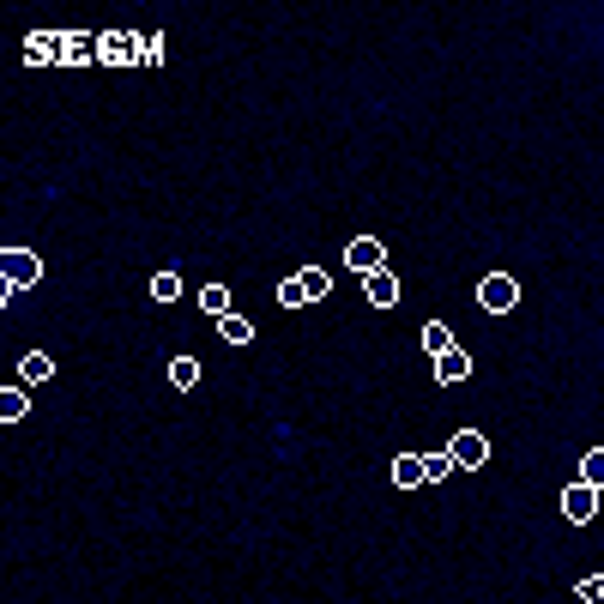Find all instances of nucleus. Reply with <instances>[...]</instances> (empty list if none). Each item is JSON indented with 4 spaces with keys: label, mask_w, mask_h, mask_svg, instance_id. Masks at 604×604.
I'll return each instance as SVG.
<instances>
[{
    "label": "nucleus",
    "mask_w": 604,
    "mask_h": 604,
    "mask_svg": "<svg viewBox=\"0 0 604 604\" xmlns=\"http://www.w3.org/2000/svg\"><path fill=\"white\" fill-rule=\"evenodd\" d=\"M218 333H224L230 345H248V339H254V321H242V315H224V321H218Z\"/></svg>",
    "instance_id": "obj_21"
},
{
    "label": "nucleus",
    "mask_w": 604,
    "mask_h": 604,
    "mask_svg": "<svg viewBox=\"0 0 604 604\" xmlns=\"http://www.w3.org/2000/svg\"><path fill=\"white\" fill-rule=\"evenodd\" d=\"M164 61V43L158 37H139V67H158Z\"/></svg>",
    "instance_id": "obj_24"
},
{
    "label": "nucleus",
    "mask_w": 604,
    "mask_h": 604,
    "mask_svg": "<svg viewBox=\"0 0 604 604\" xmlns=\"http://www.w3.org/2000/svg\"><path fill=\"white\" fill-rule=\"evenodd\" d=\"M592 514H598V490H592V484H580V478H574V484H568V490H562V520H574V526H586V520H592Z\"/></svg>",
    "instance_id": "obj_6"
},
{
    "label": "nucleus",
    "mask_w": 604,
    "mask_h": 604,
    "mask_svg": "<svg viewBox=\"0 0 604 604\" xmlns=\"http://www.w3.org/2000/svg\"><path fill=\"white\" fill-rule=\"evenodd\" d=\"M200 309L224 321V315H230V290H224V284H206V290H200Z\"/></svg>",
    "instance_id": "obj_20"
},
{
    "label": "nucleus",
    "mask_w": 604,
    "mask_h": 604,
    "mask_svg": "<svg viewBox=\"0 0 604 604\" xmlns=\"http://www.w3.org/2000/svg\"><path fill=\"white\" fill-rule=\"evenodd\" d=\"M466 375H472V357H466L460 345H453L447 357H435V381H441V387H460Z\"/></svg>",
    "instance_id": "obj_7"
},
{
    "label": "nucleus",
    "mask_w": 604,
    "mask_h": 604,
    "mask_svg": "<svg viewBox=\"0 0 604 604\" xmlns=\"http://www.w3.org/2000/svg\"><path fill=\"white\" fill-rule=\"evenodd\" d=\"M182 296V278L176 272H151V302H176Z\"/></svg>",
    "instance_id": "obj_19"
},
{
    "label": "nucleus",
    "mask_w": 604,
    "mask_h": 604,
    "mask_svg": "<svg viewBox=\"0 0 604 604\" xmlns=\"http://www.w3.org/2000/svg\"><path fill=\"white\" fill-rule=\"evenodd\" d=\"M580 484H592V490L604 496V447H592V453H580Z\"/></svg>",
    "instance_id": "obj_15"
},
{
    "label": "nucleus",
    "mask_w": 604,
    "mask_h": 604,
    "mask_svg": "<svg viewBox=\"0 0 604 604\" xmlns=\"http://www.w3.org/2000/svg\"><path fill=\"white\" fill-rule=\"evenodd\" d=\"M363 290H369V302H375V309H393V302H399V278L381 266V272H369L363 278Z\"/></svg>",
    "instance_id": "obj_8"
},
{
    "label": "nucleus",
    "mask_w": 604,
    "mask_h": 604,
    "mask_svg": "<svg viewBox=\"0 0 604 604\" xmlns=\"http://www.w3.org/2000/svg\"><path fill=\"white\" fill-rule=\"evenodd\" d=\"M478 302H484L490 315H508L514 302H520V284L508 272H490V278H478Z\"/></svg>",
    "instance_id": "obj_4"
},
{
    "label": "nucleus",
    "mask_w": 604,
    "mask_h": 604,
    "mask_svg": "<svg viewBox=\"0 0 604 604\" xmlns=\"http://www.w3.org/2000/svg\"><path fill=\"white\" fill-rule=\"evenodd\" d=\"M25 55H31V61H67V37H55V31H37V37L25 43Z\"/></svg>",
    "instance_id": "obj_9"
},
{
    "label": "nucleus",
    "mask_w": 604,
    "mask_h": 604,
    "mask_svg": "<svg viewBox=\"0 0 604 604\" xmlns=\"http://www.w3.org/2000/svg\"><path fill=\"white\" fill-rule=\"evenodd\" d=\"M574 598H580V604H604V580H598V574H586V580L574 586Z\"/></svg>",
    "instance_id": "obj_23"
},
{
    "label": "nucleus",
    "mask_w": 604,
    "mask_h": 604,
    "mask_svg": "<svg viewBox=\"0 0 604 604\" xmlns=\"http://www.w3.org/2000/svg\"><path fill=\"white\" fill-rule=\"evenodd\" d=\"M55 375V357L49 351H25L19 357V381H49Z\"/></svg>",
    "instance_id": "obj_11"
},
{
    "label": "nucleus",
    "mask_w": 604,
    "mask_h": 604,
    "mask_svg": "<svg viewBox=\"0 0 604 604\" xmlns=\"http://www.w3.org/2000/svg\"><path fill=\"white\" fill-rule=\"evenodd\" d=\"M170 387H200V357H170Z\"/></svg>",
    "instance_id": "obj_13"
},
{
    "label": "nucleus",
    "mask_w": 604,
    "mask_h": 604,
    "mask_svg": "<svg viewBox=\"0 0 604 604\" xmlns=\"http://www.w3.org/2000/svg\"><path fill=\"white\" fill-rule=\"evenodd\" d=\"M393 484L399 490H417L423 484V453H399V460H393Z\"/></svg>",
    "instance_id": "obj_10"
},
{
    "label": "nucleus",
    "mask_w": 604,
    "mask_h": 604,
    "mask_svg": "<svg viewBox=\"0 0 604 604\" xmlns=\"http://www.w3.org/2000/svg\"><path fill=\"white\" fill-rule=\"evenodd\" d=\"M0 278H7L13 290H31V284L43 278V260H37L31 248H0Z\"/></svg>",
    "instance_id": "obj_2"
},
{
    "label": "nucleus",
    "mask_w": 604,
    "mask_h": 604,
    "mask_svg": "<svg viewBox=\"0 0 604 604\" xmlns=\"http://www.w3.org/2000/svg\"><path fill=\"white\" fill-rule=\"evenodd\" d=\"M296 278H302V296H309V302H327V296H333V278H327L321 266H309V272H296Z\"/></svg>",
    "instance_id": "obj_14"
},
{
    "label": "nucleus",
    "mask_w": 604,
    "mask_h": 604,
    "mask_svg": "<svg viewBox=\"0 0 604 604\" xmlns=\"http://www.w3.org/2000/svg\"><path fill=\"white\" fill-rule=\"evenodd\" d=\"M447 460H453V472H478L490 460V435L484 429H460V435L447 441Z\"/></svg>",
    "instance_id": "obj_1"
},
{
    "label": "nucleus",
    "mask_w": 604,
    "mask_h": 604,
    "mask_svg": "<svg viewBox=\"0 0 604 604\" xmlns=\"http://www.w3.org/2000/svg\"><path fill=\"white\" fill-rule=\"evenodd\" d=\"M97 55V37H79V31H67V67H85Z\"/></svg>",
    "instance_id": "obj_18"
},
{
    "label": "nucleus",
    "mask_w": 604,
    "mask_h": 604,
    "mask_svg": "<svg viewBox=\"0 0 604 604\" xmlns=\"http://www.w3.org/2000/svg\"><path fill=\"white\" fill-rule=\"evenodd\" d=\"M278 309H309V296H302V278H284V284H278Z\"/></svg>",
    "instance_id": "obj_22"
},
{
    "label": "nucleus",
    "mask_w": 604,
    "mask_h": 604,
    "mask_svg": "<svg viewBox=\"0 0 604 604\" xmlns=\"http://www.w3.org/2000/svg\"><path fill=\"white\" fill-rule=\"evenodd\" d=\"M447 478H453L447 447H441V453H423V484H447Z\"/></svg>",
    "instance_id": "obj_17"
},
{
    "label": "nucleus",
    "mask_w": 604,
    "mask_h": 604,
    "mask_svg": "<svg viewBox=\"0 0 604 604\" xmlns=\"http://www.w3.org/2000/svg\"><path fill=\"white\" fill-rule=\"evenodd\" d=\"M97 61L103 67H139V37L133 31H103L97 37Z\"/></svg>",
    "instance_id": "obj_3"
},
{
    "label": "nucleus",
    "mask_w": 604,
    "mask_h": 604,
    "mask_svg": "<svg viewBox=\"0 0 604 604\" xmlns=\"http://www.w3.org/2000/svg\"><path fill=\"white\" fill-rule=\"evenodd\" d=\"M447 351H453L447 321H429V327H423V357H447Z\"/></svg>",
    "instance_id": "obj_12"
},
{
    "label": "nucleus",
    "mask_w": 604,
    "mask_h": 604,
    "mask_svg": "<svg viewBox=\"0 0 604 604\" xmlns=\"http://www.w3.org/2000/svg\"><path fill=\"white\" fill-rule=\"evenodd\" d=\"M345 266H351L357 278H369V272H381V266H387V242H381V236H357V242L345 248Z\"/></svg>",
    "instance_id": "obj_5"
},
{
    "label": "nucleus",
    "mask_w": 604,
    "mask_h": 604,
    "mask_svg": "<svg viewBox=\"0 0 604 604\" xmlns=\"http://www.w3.org/2000/svg\"><path fill=\"white\" fill-rule=\"evenodd\" d=\"M31 411V399H25V387H7V393H0V423H19Z\"/></svg>",
    "instance_id": "obj_16"
}]
</instances>
